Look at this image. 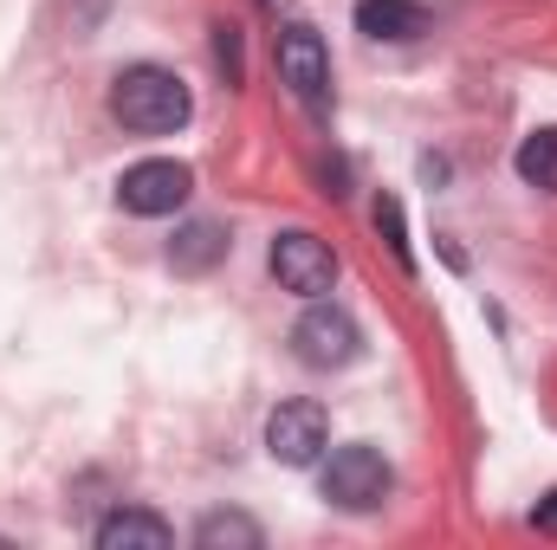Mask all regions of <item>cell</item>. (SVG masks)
Instances as JSON below:
<instances>
[{
    "mask_svg": "<svg viewBox=\"0 0 557 550\" xmlns=\"http://www.w3.org/2000/svg\"><path fill=\"white\" fill-rule=\"evenodd\" d=\"M214 260H227V227H221V221H188V227L169 240V266H175V273L195 278V273H208Z\"/></svg>",
    "mask_w": 557,
    "mask_h": 550,
    "instance_id": "10",
    "label": "cell"
},
{
    "mask_svg": "<svg viewBox=\"0 0 557 550\" xmlns=\"http://www.w3.org/2000/svg\"><path fill=\"white\" fill-rule=\"evenodd\" d=\"M532 525H539V532H557V492H545V499H539V512H532Z\"/></svg>",
    "mask_w": 557,
    "mask_h": 550,
    "instance_id": "15",
    "label": "cell"
},
{
    "mask_svg": "<svg viewBox=\"0 0 557 550\" xmlns=\"http://www.w3.org/2000/svg\"><path fill=\"white\" fill-rule=\"evenodd\" d=\"M195 545L201 550H260L267 532H260L247 512H208V518L195 525Z\"/></svg>",
    "mask_w": 557,
    "mask_h": 550,
    "instance_id": "11",
    "label": "cell"
},
{
    "mask_svg": "<svg viewBox=\"0 0 557 550\" xmlns=\"http://www.w3.org/2000/svg\"><path fill=\"white\" fill-rule=\"evenodd\" d=\"M214 65H221V78H227V91H234V85H247V59H240V26H214Z\"/></svg>",
    "mask_w": 557,
    "mask_h": 550,
    "instance_id": "14",
    "label": "cell"
},
{
    "mask_svg": "<svg viewBox=\"0 0 557 550\" xmlns=\"http://www.w3.org/2000/svg\"><path fill=\"white\" fill-rule=\"evenodd\" d=\"M357 33H370V39H421L428 33V13H421L416 0H357Z\"/></svg>",
    "mask_w": 557,
    "mask_h": 550,
    "instance_id": "9",
    "label": "cell"
},
{
    "mask_svg": "<svg viewBox=\"0 0 557 550\" xmlns=\"http://www.w3.org/2000/svg\"><path fill=\"white\" fill-rule=\"evenodd\" d=\"M376 227H383V240H389L396 266H403V273H416V247H409V227H403V201H396V195H383V201H376Z\"/></svg>",
    "mask_w": 557,
    "mask_h": 550,
    "instance_id": "13",
    "label": "cell"
},
{
    "mask_svg": "<svg viewBox=\"0 0 557 550\" xmlns=\"http://www.w3.org/2000/svg\"><path fill=\"white\" fill-rule=\"evenodd\" d=\"M318 486H324V499L337 505V512H376L383 499H389V486H396V473H389V460L376 453V447H337L331 460H324V473H318Z\"/></svg>",
    "mask_w": 557,
    "mask_h": 550,
    "instance_id": "2",
    "label": "cell"
},
{
    "mask_svg": "<svg viewBox=\"0 0 557 550\" xmlns=\"http://www.w3.org/2000/svg\"><path fill=\"white\" fill-rule=\"evenodd\" d=\"M273 278L285 291H298V298H324V291L337 285V253H331L318 234L292 227V234L273 240Z\"/></svg>",
    "mask_w": 557,
    "mask_h": 550,
    "instance_id": "7",
    "label": "cell"
},
{
    "mask_svg": "<svg viewBox=\"0 0 557 550\" xmlns=\"http://www.w3.org/2000/svg\"><path fill=\"white\" fill-rule=\"evenodd\" d=\"M292 350H298V363L305 370H350L357 357H363V330H357V317L344 311V304H311L298 324H292Z\"/></svg>",
    "mask_w": 557,
    "mask_h": 550,
    "instance_id": "3",
    "label": "cell"
},
{
    "mask_svg": "<svg viewBox=\"0 0 557 550\" xmlns=\"http://www.w3.org/2000/svg\"><path fill=\"white\" fill-rule=\"evenodd\" d=\"M324 447H331V421L318 402H278L267 414V453L278 466H318Z\"/></svg>",
    "mask_w": 557,
    "mask_h": 550,
    "instance_id": "6",
    "label": "cell"
},
{
    "mask_svg": "<svg viewBox=\"0 0 557 550\" xmlns=\"http://www.w3.org/2000/svg\"><path fill=\"white\" fill-rule=\"evenodd\" d=\"M91 538H98V550H169V545H175V532H169L156 512H137V505L111 512Z\"/></svg>",
    "mask_w": 557,
    "mask_h": 550,
    "instance_id": "8",
    "label": "cell"
},
{
    "mask_svg": "<svg viewBox=\"0 0 557 550\" xmlns=\"http://www.w3.org/2000/svg\"><path fill=\"white\" fill-rule=\"evenodd\" d=\"M273 52H278V78L292 85V98L324 117V104H331V52H324V39H318L305 20H292V26L278 33Z\"/></svg>",
    "mask_w": 557,
    "mask_h": 550,
    "instance_id": "5",
    "label": "cell"
},
{
    "mask_svg": "<svg viewBox=\"0 0 557 550\" xmlns=\"http://www.w3.org/2000/svg\"><path fill=\"white\" fill-rule=\"evenodd\" d=\"M512 168H519V175H525L532 188L557 195V130H539V137H525V142H519Z\"/></svg>",
    "mask_w": 557,
    "mask_h": 550,
    "instance_id": "12",
    "label": "cell"
},
{
    "mask_svg": "<svg viewBox=\"0 0 557 550\" xmlns=\"http://www.w3.org/2000/svg\"><path fill=\"white\" fill-rule=\"evenodd\" d=\"M188 111H195V98L169 65H124L111 78V117L137 137H175L188 124Z\"/></svg>",
    "mask_w": 557,
    "mask_h": 550,
    "instance_id": "1",
    "label": "cell"
},
{
    "mask_svg": "<svg viewBox=\"0 0 557 550\" xmlns=\"http://www.w3.org/2000/svg\"><path fill=\"white\" fill-rule=\"evenodd\" d=\"M188 195H195V168H188V162H169V155L131 162L124 182H117V208H124V214H143V221L175 214Z\"/></svg>",
    "mask_w": 557,
    "mask_h": 550,
    "instance_id": "4",
    "label": "cell"
}]
</instances>
